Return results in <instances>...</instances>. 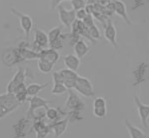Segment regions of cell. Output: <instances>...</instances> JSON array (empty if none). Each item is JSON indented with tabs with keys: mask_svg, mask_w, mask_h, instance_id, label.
Returning <instances> with one entry per match:
<instances>
[{
	"mask_svg": "<svg viewBox=\"0 0 149 138\" xmlns=\"http://www.w3.org/2000/svg\"><path fill=\"white\" fill-rule=\"evenodd\" d=\"M2 64L7 68H11L22 62L23 59L20 57L17 48H9L4 50L1 57Z\"/></svg>",
	"mask_w": 149,
	"mask_h": 138,
	"instance_id": "1",
	"label": "cell"
},
{
	"mask_svg": "<svg viewBox=\"0 0 149 138\" xmlns=\"http://www.w3.org/2000/svg\"><path fill=\"white\" fill-rule=\"evenodd\" d=\"M74 90L86 97H93L95 95V92L93 89V86L90 80L88 78L84 77L79 76L77 78Z\"/></svg>",
	"mask_w": 149,
	"mask_h": 138,
	"instance_id": "2",
	"label": "cell"
},
{
	"mask_svg": "<svg viewBox=\"0 0 149 138\" xmlns=\"http://www.w3.org/2000/svg\"><path fill=\"white\" fill-rule=\"evenodd\" d=\"M28 101H29V107L27 111V118L29 120H31V119L34 120L35 118L36 111L37 109L41 108L47 109L49 108V102L41 97H31L28 99Z\"/></svg>",
	"mask_w": 149,
	"mask_h": 138,
	"instance_id": "3",
	"label": "cell"
},
{
	"mask_svg": "<svg viewBox=\"0 0 149 138\" xmlns=\"http://www.w3.org/2000/svg\"><path fill=\"white\" fill-rule=\"evenodd\" d=\"M26 78V71L23 68H18L17 72L12 77L6 88V92L14 94L19 87L25 84Z\"/></svg>",
	"mask_w": 149,
	"mask_h": 138,
	"instance_id": "4",
	"label": "cell"
},
{
	"mask_svg": "<svg viewBox=\"0 0 149 138\" xmlns=\"http://www.w3.org/2000/svg\"><path fill=\"white\" fill-rule=\"evenodd\" d=\"M11 12L14 15L17 16L19 19V25H20L21 28L23 30L27 40L29 41V36H30V34L33 28L32 19L28 14H23V13L15 8H11Z\"/></svg>",
	"mask_w": 149,
	"mask_h": 138,
	"instance_id": "5",
	"label": "cell"
},
{
	"mask_svg": "<svg viewBox=\"0 0 149 138\" xmlns=\"http://www.w3.org/2000/svg\"><path fill=\"white\" fill-rule=\"evenodd\" d=\"M68 97L65 103V108H69L70 111H76L82 112L84 110V102L78 97L73 90H68Z\"/></svg>",
	"mask_w": 149,
	"mask_h": 138,
	"instance_id": "6",
	"label": "cell"
},
{
	"mask_svg": "<svg viewBox=\"0 0 149 138\" xmlns=\"http://www.w3.org/2000/svg\"><path fill=\"white\" fill-rule=\"evenodd\" d=\"M59 13V19L61 24L66 28H71L74 22L76 20L75 18V11L73 9L68 10L65 7L60 5L58 7Z\"/></svg>",
	"mask_w": 149,
	"mask_h": 138,
	"instance_id": "7",
	"label": "cell"
},
{
	"mask_svg": "<svg viewBox=\"0 0 149 138\" xmlns=\"http://www.w3.org/2000/svg\"><path fill=\"white\" fill-rule=\"evenodd\" d=\"M134 103L136 106V108H137L138 114H139V119H140L142 126L148 129V120L149 117V106L148 104L142 103L139 97L136 95H134Z\"/></svg>",
	"mask_w": 149,
	"mask_h": 138,
	"instance_id": "8",
	"label": "cell"
},
{
	"mask_svg": "<svg viewBox=\"0 0 149 138\" xmlns=\"http://www.w3.org/2000/svg\"><path fill=\"white\" fill-rule=\"evenodd\" d=\"M33 43L32 50L39 53L42 49H44V48L49 45L47 34L40 29L36 28L34 30V40Z\"/></svg>",
	"mask_w": 149,
	"mask_h": 138,
	"instance_id": "9",
	"label": "cell"
},
{
	"mask_svg": "<svg viewBox=\"0 0 149 138\" xmlns=\"http://www.w3.org/2000/svg\"><path fill=\"white\" fill-rule=\"evenodd\" d=\"M104 35L105 39H107L112 45V46L116 50L118 49L117 43V30L112 20L109 19L107 23L104 27Z\"/></svg>",
	"mask_w": 149,
	"mask_h": 138,
	"instance_id": "10",
	"label": "cell"
},
{
	"mask_svg": "<svg viewBox=\"0 0 149 138\" xmlns=\"http://www.w3.org/2000/svg\"><path fill=\"white\" fill-rule=\"evenodd\" d=\"M148 68V64L145 62H140L133 71V76L134 78V82L133 83L134 86H137L142 84L146 80V74Z\"/></svg>",
	"mask_w": 149,
	"mask_h": 138,
	"instance_id": "11",
	"label": "cell"
},
{
	"mask_svg": "<svg viewBox=\"0 0 149 138\" xmlns=\"http://www.w3.org/2000/svg\"><path fill=\"white\" fill-rule=\"evenodd\" d=\"M28 46H29V42H22L17 47L19 53L20 54V57L23 59V61L39 59V53L36 52L31 49H29Z\"/></svg>",
	"mask_w": 149,
	"mask_h": 138,
	"instance_id": "12",
	"label": "cell"
},
{
	"mask_svg": "<svg viewBox=\"0 0 149 138\" xmlns=\"http://www.w3.org/2000/svg\"><path fill=\"white\" fill-rule=\"evenodd\" d=\"M30 124V120L28 118L22 117L13 125V130H14V136L13 138H22L26 137V131H27V127L29 126Z\"/></svg>",
	"mask_w": 149,
	"mask_h": 138,
	"instance_id": "13",
	"label": "cell"
},
{
	"mask_svg": "<svg viewBox=\"0 0 149 138\" xmlns=\"http://www.w3.org/2000/svg\"><path fill=\"white\" fill-rule=\"evenodd\" d=\"M68 123H69L68 118L57 122H52L49 124V126L51 128V130H52L54 132L53 138H60L61 135H63L67 129Z\"/></svg>",
	"mask_w": 149,
	"mask_h": 138,
	"instance_id": "14",
	"label": "cell"
},
{
	"mask_svg": "<svg viewBox=\"0 0 149 138\" xmlns=\"http://www.w3.org/2000/svg\"><path fill=\"white\" fill-rule=\"evenodd\" d=\"M114 5H115V10H114V13L119 17L123 19L125 22L127 24H128L129 26H132V22L130 19L128 14L127 11V8L125 4V2H122V1H113Z\"/></svg>",
	"mask_w": 149,
	"mask_h": 138,
	"instance_id": "15",
	"label": "cell"
},
{
	"mask_svg": "<svg viewBox=\"0 0 149 138\" xmlns=\"http://www.w3.org/2000/svg\"><path fill=\"white\" fill-rule=\"evenodd\" d=\"M40 59H43L55 65L60 59V54L58 51L52 48L42 49L39 52Z\"/></svg>",
	"mask_w": 149,
	"mask_h": 138,
	"instance_id": "16",
	"label": "cell"
},
{
	"mask_svg": "<svg viewBox=\"0 0 149 138\" xmlns=\"http://www.w3.org/2000/svg\"><path fill=\"white\" fill-rule=\"evenodd\" d=\"M63 60L66 68L70 69L75 72L78 71L81 66V60L74 54H67L64 56L63 57Z\"/></svg>",
	"mask_w": 149,
	"mask_h": 138,
	"instance_id": "17",
	"label": "cell"
},
{
	"mask_svg": "<svg viewBox=\"0 0 149 138\" xmlns=\"http://www.w3.org/2000/svg\"><path fill=\"white\" fill-rule=\"evenodd\" d=\"M73 48H74V55L80 59L84 57L90 51V48H89L88 45L82 39H79L78 41H77L73 45Z\"/></svg>",
	"mask_w": 149,
	"mask_h": 138,
	"instance_id": "18",
	"label": "cell"
},
{
	"mask_svg": "<svg viewBox=\"0 0 149 138\" xmlns=\"http://www.w3.org/2000/svg\"><path fill=\"white\" fill-rule=\"evenodd\" d=\"M46 114V117L47 119L49 120H51L52 122H57L59 120H63V115H66V113L63 111L60 108H48L46 109L45 111Z\"/></svg>",
	"mask_w": 149,
	"mask_h": 138,
	"instance_id": "19",
	"label": "cell"
},
{
	"mask_svg": "<svg viewBox=\"0 0 149 138\" xmlns=\"http://www.w3.org/2000/svg\"><path fill=\"white\" fill-rule=\"evenodd\" d=\"M125 126L128 131L130 138H147L146 135L140 128L135 126L128 120H125Z\"/></svg>",
	"mask_w": 149,
	"mask_h": 138,
	"instance_id": "20",
	"label": "cell"
},
{
	"mask_svg": "<svg viewBox=\"0 0 149 138\" xmlns=\"http://www.w3.org/2000/svg\"><path fill=\"white\" fill-rule=\"evenodd\" d=\"M49 83H43V84H40V83H31L29 86H26V91H27L29 97L37 96V95L42 90L48 87Z\"/></svg>",
	"mask_w": 149,
	"mask_h": 138,
	"instance_id": "21",
	"label": "cell"
},
{
	"mask_svg": "<svg viewBox=\"0 0 149 138\" xmlns=\"http://www.w3.org/2000/svg\"><path fill=\"white\" fill-rule=\"evenodd\" d=\"M14 95L19 103L21 104V103H26L29 99V95H28L27 91H26V84L22 85L20 87H19L18 89L16 91Z\"/></svg>",
	"mask_w": 149,
	"mask_h": 138,
	"instance_id": "22",
	"label": "cell"
},
{
	"mask_svg": "<svg viewBox=\"0 0 149 138\" xmlns=\"http://www.w3.org/2000/svg\"><path fill=\"white\" fill-rule=\"evenodd\" d=\"M37 68L39 69V71L42 74H49L51 72L54 68V65L51 63V62H48L43 59H37Z\"/></svg>",
	"mask_w": 149,
	"mask_h": 138,
	"instance_id": "23",
	"label": "cell"
},
{
	"mask_svg": "<svg viewBox=\"0 0 149 138\" xmlns=\"http://www.w3.org/2000/svg\"><path fill=\"white\" fill-rule=\"evenodd\" d=\"M62 28H63V26H60L49 30L47 34L48 39H49V44L52 43V42H54L57 39L61 38V35H62Z\"/></svg>",
	"mask_w": 149,
	"mask_h": 138,
	"instance_id": "24",
	"label": "cell"
},
{
	"mask_svg": "<svg viewBox=\"0 0 149 138\" xmlns=\"http://www.w3.org/2000/svg\"><path fill=\"white\" fill-rule=\"evenodd\" d=\"M58 71H59V73L61 74V75L62 76L64 81L67 80V79H76L79 77V75L75 71H71L70 69L63 68L61 69Z\"/></svg>",
	"mask_w": 149,
	"mask_h": 138,
	"instance_id": "25",
	"label": "cell"
},
{
	"mask_svg": "<svg viewBox=\"0 0 149 138\" xmlns=\"http://www.w3.org/2000/svg\"><path fill=\"white\" fill-rule=\"evenodd\" d=\"M88 28V34L90 37L93 39L94 42H96V41L98 39H101V33L99 31V29L95 25H93V26L90 28Z\"/></svg>",
	"mask_w": 149,
	"mask_h": 138,
	"instance_id": "26",
	"label": "cell"
},
{
	"mask_svg": "<svg viewBox=\"0 0 149 138\" xmlns=\"http://www.w3.org/2000/svg\"><path fill=\"white\" fill-rule=\"evenodd\" d=\"M67 88L64 86L63 83H54L52 88L51 93L52 95H62L67 91Z\"/></svg>",
	"mask_w": 149,
	"mask_h": 138,
	"instance_id": "27",
	"label": "cell"
},
{
	"mask_svg": "<svg viewBox=\"0 0 149 138\" xmlns=\"http://www.w3.org/2000/svg\"><path fill=\"white\" fill-rule=\"evenodd\" d=\"M107 106L104 107H97V108H93V114L94 117L96 118H103L107 115Z\"/></svg>",
	"mask_w": 149,
	"mask_h": 138,
	"instance_id": "28",
	"label": "cell"
},
{
	"mask_svg": "<svg viewBox=\"0 0 149 138\" xmlns=\"http://www.w3.org/2000/svg\"><path fill=\"white\" fill-rule=\"evenodd\" d=\"M70 2L74 11L85 8L86 5V1L84 0H71Z\"/></svg>",
	"mask_w": 149,
	"mask_h": 138,
	"instance_id": "29",
	"label": "cell"
},
{
	"mask_svg": "<svg viewBox=\"0 0 149 138\" xmlns=\"http://www.w3.org/2000/svg\"><path fill=\"white\" fill-rule=\"evenodd\" d=\"M81 113L79 111H70L69 113V117H68V120L69 123H74L77 121H81L83 120V117L81 115Z\"/></svg>",
	"mask_w": 149,
	"mask_h": 138,
	"instance_id": "30",
	"label": "cell"
},
{
	"mask_svg": "<svg viewBox=\"0 0 149 138\" xmlns=\"http://www.w3.org/2000/svg\"><path fill=\"white\" fill-rule=\"evenodd\" d=\"M104 106H107V102L106 99L102 97H98L95 98L93 100V108H97V107H104Z\"/></svg>",
	"mask_w": 149,
	"mask_h": 138,
	"instance_id": "31",
	"label": "cell"
},
{
	"mask_svg": "<svg viewBox=\"0 0 149 138\" xmlns=\"http://www.w3.org/2000/svg\"><path fill=\"white\" fill-rule=\"evenodd\" d=\"M51 131L52 130L50 126H49V124L47 125L44 128H42L40 131H38L36 132V135H37L36 138H46Z\"/></svg>",
	"mask_w": 149,
	"mask_h": 138,
	"instance_id": "32",
	"label": "cell"
},
{
	"mask_svg": "<svg viewBox=\"0 0 149 138\" xmlns=\"http://www.w3.org/2000/svg\"><path fill=\"white\" fill-rule=\"evenodd\" d=\"M49 46H50V48H52L54 50H56V51H58L59 49L63 48V41H62V37H61L60 39H57L54 42H52V43L49 44Z\"/></svg>",
	"mask_w": 149,
	"mask_h": 138,
	"instance_id": "33",
	"label": "cell"
},
{
	"mask_svg": "<svg viewBox=\"0 0 149 138\" xmlns=\"http://www.w3.org/2000/svg\"><path fill=\"white\" fill-rule=\"evenodd\" d=\"M82 22H83V23L84 24L86 28H90L93 26V25H95L93 15H90V14H87V16L82 20Z\"/></svg>",
	"mask_w": 149,
	"mask_h": 138,
	"instance_id": "34",
	"label": "cell"
},
{
	"mask_svg": "<svg viewBox=\"0 0 149 138\" xmlns=\"http://www.w3.org/2000/svg\"><path fill=\"white\" fill-rule=\"evenodd\" d=\"M86 16H87V14H86V12L84 8L75 11V18H76V20L82 21Z\"/></svg>",
	"mask_w": 149,
	"mask_h": 138,
	"instance_id": "35",
	"label": "cell"
},
{
	"mask_svg": "<svg viewBox=\"0 0 149 138\" xmlns=\"http://www.w3.org/2000/svg\"><path fill=\"white\" fill-rule=\"evenodd\" d=\"M52 81L54 83H63V79L59 71H55L52 74Z\"/></svg>",
	"mask_w": 149,
	"mask_h": 138,
	"instance_id": "36",
	"label": "cell"
},
{
	"mask_svg": "<svg viewBox=\"0 0 149 138\" xmlns=\"http://www.w3.org/2000/svg\"><path fill=\"white\" fill-rule=\"evenodd\" d=\"M76 79H67V80H65L63 82V85L67 88V90H73L74 86H75V80Z\"/></svg>",
	"mask_w": 149,
	"mask_h": 138,
	"instance_id": "37",
	"label": "cell"
},
{
	"mask_svg": "<svg viewBox=\"0 0 149 138\" xmlns=\"http://www.w3.org/2000/svg\"><path fill=\"white\" fill-rule=\"evenodd\" d=\"M145 2L144 1H134V7H133L132 10H135V9L138 8H140L141 6L144 5Z\"/></svg>",
	"mask_w": 149,
	"mask_h": 138,
	"instance_id": "38",
	"label": "cell"
},
{
	"mask_svg": "<svg viewBox=\"0 0 149 138\" xmlns=\"http://www.w3.org/2000/svg\"><path fill=\"white\" fill-rule=\"evenodd\" d=\"M62 1H51V7L52 9H54L55 8L58 7L60 4H61Z\"/></svg>",
	"mask_w": 149,
	"mask_h": 138,
	"instance_id": "39",
	"label": "cell"
},
{
	"mask_svg": "<svg viewBox=\"0 0 149 138\" xmlns=\"http://www.w3.org/2000/svg\"><path fill=\"white\" fill-rule=\"evenodd\" d=\"M22 138H26V137H22Z\"/></svg>",
	"mask_w": 149,
	"mask_h": 138,
	"instance_id": "40",
	"label": "cell"
}]
</instances>
